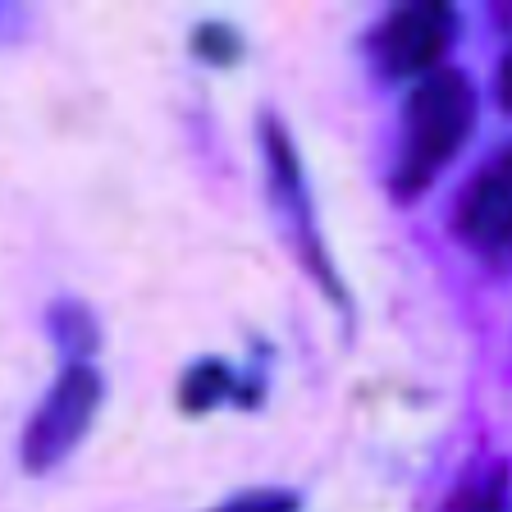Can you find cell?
<instances>
[{
  "label": "cell",
  "mask_w": 512,
  "mask_h": 512,
  "mask_svg": "<svg viewBox=\"0 0 512 512\" xmlns=\"http://www.w3.org/2000/svg\"><path fill=\"white\" fill-rule=\"evenodd\" d=\"M512 494V467L499 453H476L467 467L458 471V480L448 485L439 512H508Z\"/></svg>",
  "instance_id": "cell-7"
},
{
  "label": "cell",
  "mask_w": 512,
  "mask_h": 512,
  "mask_svg": "<svg viewBox=\"0 0 512 512\" xmlns=\"http://www.w3.org/2000/svg\"><path fill=\"white\" fill-rule=\"evenodd\" d=\"M480 119V92L471 74L439 69L426 83L407 87L398 106V133L389 151V197L421 202L439 183V174L462 156Z\"/></svg>",
  "instance_id": "cell-1"
},
{
  "label": "cell",
  "mask_w": 512,
  "mask_h": 512,
  "mask_svg": "<svg viewBox=\"0 0 512 512\" xmlns=\"http://www.w3.org/2000/svg\"><path fill=\"white\" fill-rule=\"evenodd\" d=\"M46 330H51L55 348L64 352V366L74 362H92L96 348H101V325H96L92 307L74 298H60L46 311Z\"/></svg>",
  "instance_id": "cell-8"
},
{
  "label": "cell",
  "mask_w": 512,
  "mask_h": 512,
  "mask_svg": "<svg viewBox=\"0 0 512 512\" xmlns=\"http://www.w3.org/2000/svg\"><path fill=\"white\" fill-rule=\"evenodd\" d=\"M458 10L421 0V5H394L371 32H366V64L371 78L384 87H416L430 74L448 69V51L458 42Z\"/></svg>",
  "instance_id": "cell-3"
},
{
  "label": "cell",
  "mask_w": 512,
  "mask_h": 512,
  "mask_svg": "<svg viewBox=\"0 0 512 512\" xmlns=\"http://www.w3.org/2000/svg\"><path fill=\"white\" fill-rule=\"evenodd\" d=\"M453 238L476 256L512 252V142L494 147L453 202Z\"/></svg>",
  "instance_id": "cell-5"
},
{
  "label": "cell",
  "mask_w": 512,
  "mask_h": 512,
  "mask_svg": "<svg viewBox=\"0 0 512 512\" xmlns=\"http://www.w3.org/2000/svg\"><path fill=\"white\" fill-rule=\"evenodd\" d=\"M261 398H266V375L243 371V366L224 362V357H202V362H192L179 380V407L188 416H206L224 403L252 412Z\"/></svg>",
  "instance_id": "cell-6"
},
{
  "label": "cell",
  "mask_w": 512,
  "mask_h": 512,
  "mask_svg": "<svg viewBox=\"0 0 512 512\" xmlns=\"http://www.w3.org/2000/svg\"><path fill=\"white\" fill-rule=\"evenodd\" d=\"M211 512H302V499L293 490H243L234 494V499H224L215 503Z\"/></svg>",
  "instance_id": "cell-10"
},
{
  "label": "cell",
  "mask_w": 512,
  "mask_h": 512,
  "mask_svg": "<svg viewBox=\"0 0 512 512\" xmlns=\"http://www.w3.org/2000/svg\"><path fill=\"white\" fill-rule=\"evenodd\" d=\"M261 165H266V188H270V202H275L279 220H284V234L293 243V256L298 266L316 279V288L334 307H348V288L339 279V266H334L330 247H325V234H320V220H316V202H311V183H307V165L298 156V142L293 133L284 128L279 115H261Z\"/></svg>",
  "instance_id": "cell-2"
},
{
  "label": "cell",
  "mask_w": 512,
  "mask_h": 512,
  "mask_svg": "<svg viewBox=\"0 0 512 512\" xmlns=\"http://www.w3.org/2000/svg\"><path fill=\"white\" fill-rule=\"evenodd\" d=\"M106 398V380L92 362H74L55 375V384L42 394V403L32 407L28 426L19 439V462L28 476H46V471L64 467L74 458V448L92 435L96 412Z\"/></svg>",
  "instance_id": "cell-4"
},
{
  "label": "cell",
  "mask_w": 512,
  "mask_h": 512,
  "mask_svg": "<svg viewBox=\"0 0 512 512\" xmlns=\"http://www.w3.org/2000/svg\"><path fill=\"white\" fill-rule=\"evenodd\" d=\"M494 96H499L503 115H512V46L503 51V60H499V74H494Z\"/></svg>",
  "instance_id": "cell-11"
},
{
  "label": "cell",
  "mask_w": 512,
  "mask_h": 512,
  "mask_svg": "<svg viewBox=\"0 0 512 512\" xmlns=\"http://www.w3.org/2000/svg\"><path fill=\"white\" fill-rule=\"evenodd\" d=\"M192 55L215 69H229V64L243 60V32L224 19H206L192 28Z\"/></svg>",
  "instance_id": "cell-9"
}]
</instances>
